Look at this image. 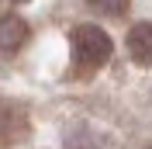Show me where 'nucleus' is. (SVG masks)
<instances>
[{
  "instance_id": "f03ea898",
  "label": "nucleus",
  "mask_w": 152,
  "mask_h": 149,
  "mask_svg": "<svg viewBox=\"0 0 152 149\" xmlns=\"http://www.w3.org/2000/svg\"><path fill=\"white\" fill-rule=\"evenodd\" d=\"M28 135V111L18 101H0V146H14Z\"/></svg>"
},
{
  "instance_id": "7ed1b4c3",
  "label": "nucleus",
  "mask_w": 152,
  "mask_h": 149,
  "mask_svg": "<svg viewBox=\"0 0 152 149\" xmlns=\"http://www.w3.org/2000/svg\"><path fill=\"white\" fill-rule=\"evenodd\" d=\"M28 21L18 14H4L0 18V56H14L24 42H28Z\"/></svg>"
},
{
  "instance_id": "39448f33",
  "label": "nucleus",
  "mask_w": 152,
  "mask_h": 149,
  "mask_svg": "<svg viewBox=\"0 0 152 149\" xmlns=\"http://www.w3.org/2000/svg\"><path fill=\"white\" fill-rule=\"evenodd\" d=\"M97 14H107V18H121L128 10V0H86Z\"/></svg>"
},
{
  "instance_id": "423d86ee",
  "label": "nucleus",
  "mask_w": 152,
  "mask_h": 149,
  "mask_svg": "<svg viewBox=\"0 0 152 149\" xmlns=\"http://www.w3.org/2000/svg\"><path fill=\"white\" fill-rule=\"evenodd\" d=\"M10 4H24V0H10Z\"/></svg>"
},
{
  "instance_id": "20e7f679",
  "label": "nucleus",
  "mask_w": 152,
  "mask_h": 149,
  "mask_svg": "<svg viewBox=\"0 0 152 149\" xmlns=\"http://www.w3.org/2000/svg\"><path fill=\"white\" fill-rule=\"evenodd\" d=\"M128 56L138 66H152V21H138L128 31Z\"/></svg>"
},
{
  "instance_id": "f257e3e1",
  "label": "nucleus",
  "mask_w": 152,
  "mask_h": 149,
  "mask_svg": "<svg viewBox=\"0 0 152 149\" xmlns=\"http://www.w3.org/2000/svg\"><path fill=\"white\" fill-rule=\"evenodd\" d=\"M69 45H73V66L80 73H94L111 59L114 45H111V35L97 24H76L73 35H69Z\"/></svg>"
}]
</instances>
